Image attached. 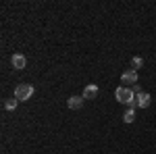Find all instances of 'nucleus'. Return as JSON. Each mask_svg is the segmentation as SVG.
Here are the masks:
<instances>
[{
    "instance_id": "1",
    "label": "nucleus",
    "mask_w": 156,
    "mask_h": 154,
    "mask_svg": "<svg viewBox=\"0 0 156 154\" xmlns=\"http://www.w3.org/2000/svg\"><path fill=\"white\" fill-rule=\"evenodd\" d=\"M34 85H29V83H21V85H17V90H15V98L19 100V102H25V100H29L31 96H34Z\"/></svg>"
},
{
    "instance_id": "2",
    "label": "nucleus",
    "mask_w": 156,
    "mask_h": 154,
    "mask_svg": "<svg viewBox=\"0 0 156 154\" xmlns=\"http://www.w3.org/2000/svg\"><path fill=\"white\" fill-rule=\"evenodd\" d=\"M115 98L119 100L121 104H129L133 98H135V94H133L131 88H127V85H121V88H117V92H115Z\"/></svg>"
},
{
    "instance_id": "3",
    "label": "nucleus",
    "mask_w": 156,
    "mask_h": 154,
    "mask_svg": "<svg viewBox=\"0 0 156 154\" xmlns=\"http://www.w3.org/2000/svg\"><path fill=\"white\" fill-rule=\"evenodd\" d=\"M121 83H125L127 88H131V85H135V83H137V71H133V69H129V71H125L123 75H121Z\"/></svg>"
},
{
    "instance_id": "4",
    "label": "nucleus",
    "mask_w": 156,
    "mask_h": 154,
    "mask_svg": "<svg viewBox=\"0 0 156 154\" xmlns=\"http://www.w3.org/2000/svg\"><path fill=\"white\" fill-rule=\"evenodd\" d=\"M11 65H12V69L21 71V69H25L27 60H25V56H23V54H12V56H11Z\"/></svg>"
},
{
    "instance_id": "5",
    "label": "nucleus",
    "mask_w": 156,
    "mask_h": 154,
    "mask_svg": "<svg viewBox=\"0 0 156 154\" xmlns=\"http://www.w3.org/2000/svg\"><path fill=\"white\" fill-rule=\"evenodd\" d=\"M135 100H137V106H140V108H148V106H150V102H152V98H150L148 92L137 94V96H135Z\"/></svg>"
},
{
    "instance_id": "6",
    "label": "nucleus",
    "mask_w": 156,
    "mask_h": 154,
    "mask_svg": "<svg viewBox=\"0 0 156 154\" xmlns=\"http://www.w3.org/2000/svg\"><path fill=\"white\" fill-rule=\"evenodd\" d=\"M67 104L71 110H79V108L83 106V96H71L69 100H67Z\"/></svg>"
},
{
    "instance_id": "7",
    "label": "nucleus",
    "mask_w": 156,
    "mask_h": 154,
    "mask_svg": "<svg viewBox=\"0 0 156 154\" xmlns=\"http://www.w3.org/2000/svg\"><path fill=\"white\" fill-rule=\"evenodd\" d=\"M96 96H98V85H96V83H90V85H85V90H83V100L96 98Z\"/></svg>"
},
{
    "instance_id": "8",
    "label": "nucleus",
    "mask_w": 156,
    "mask_h": 154,
    "mask_svg": "<svg viewBox=\"0 0 156 154\" xmlns=\"http://www.w3.org/2000/svg\"><path fill=\"white\" fill-rule=\"evenodd\" d=\"M142 67H144V59H142V56H133L131 59V69L137 71V69H142Z\"/></svg>"
},
{
    "instance_id": "9",
    "label": "nucleus",
    "mask_w": 156,
    "mask_h": 154,
    "mask_svg": "<svg viewBox=\"0 0 156 154\" xmlns=\"http://www.w3.org/2000/svg\"><path fill=\"white\" fill-rule=\"evenodd\" d=\"M17 104H19V100H17V98H9V100H4V108H6V110H15Z\"/></svg>"
},
{
    "instance_id": "10",
    "label": "nucleus",
    "mask_w": 156,
    "mask_h": 154,
    "mask_svg": "<svg viewBox=\"0 0 156 154\" xmlns=\"http://www.w3.org/2000/svg\"><path fill=\"white\" fill-rule=\"evenodd\" d=\"M123 121H125V123H133V121H135V110L127 108V110H125V115H123Z\"/></svg>"
}]
</instances>
